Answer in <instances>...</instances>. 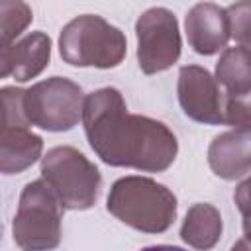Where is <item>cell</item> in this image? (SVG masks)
<instances>
[{
    "label": "cell",
    "instance_id": "5bb4252c",
    "mask_svg": "<svg viewBox=\"0 0 251 251\" xmlns=\"http://www.w3.org/2000/svg\"><path fill=\"white\" fill-rule=\"evenodd\" d=\"M51 59V37L43 31H31L12 45V76L27 82L39 76Z\"/></svg>",
    "mask_w": 251,
    "mask_h": 251
},
{
    "label": "cell",
    "instance_id": "7402d4cb",
    "mask_svg": "<svg viewBox=\"0 0 251 251\" xmlns=\"http://www.w3.org/2000/svg\"><path fill=\"white\" fill-rule=\"evenodd\" d=\"M0 237H2V224H0Z\"/></svg>",
    "mask_w": 251,
    "mask_h": 251
},
{
    "label": "cell",
    "instance_id": "ba28073f",
    "mask_svg": "<svg viewBox=\"0 0 251 251\" xmlns=\"http://www.w3.org/2000/svg\"><path fill=\"white\" fill-rule=\"evenodd\" d=\"M176 94L186 118L208 126L224 124V92L204 67H180Z\"/></svg>",
    "mask_w": 251,
    "mask_h": 251
},
{
    "label": "cell",
    "instance_id": "9a60e30c",
    "mask_svg": "<svg viewBox=\"0 0 251 251\" xmlns=\"http://www.w3.org/2000/svg\"><path fill=\"white\" fill-rule=\"evenodd\" d=\"M33 20L29 4L22 0H0V41L14 43Z\"/></svg>",
    "mask_w": 251,
    "mask_h": 251
},
{
    "label": "cell",
    "instance_id": "8992f818",
    "mask_svg": "<svg viewBox=\"0 0 251 251\" xmlns=\"http://www.w3.org/2000/svg\"><path fill=\"white\" fill-rule=\"evenodd\" d=\"M82 88L65 76H49L24 92L29 126L45 131H69L82 120Z\"/></svg>",
    "mask_w": 251,
    "mask_h": 251
},
{
    "label": "cell",
    "instance_id": "30bf717a",
    "mask_svg": "<svg viewBox=\"0 0 251 251\" xmlns=\"http://www.w3.org/2000/svg\"><path fill=\"white\" fill-rule=\"evenodd\" d=\"M208 165L224 180L247 178L251 171L249 129H231L216 135L208 147Z\"/></svg>",
    "mask_w": 251,
    "mask_h": 251
},
{
    "label": "cell",
    "instance_id": "3957f363",
    "mask_svg": "<svg viewBox=\"0 0 251 251\" xmlns=\"http://www.w3.org/2000/svg\"><path fill=\"white\" fill-rule=\"evenodd\" d=\"M126 51L124 31L96 14L73 18L59 35L61 59L73 67L114 69L124 61Z\"/></svg>",
    "mask_w": 251,
    "mask_h": 251
},
{
    "label": "cell",
    "instance_id": "7a4b0ae2",
    "mask_svg": "<svg viewBox=\"0 0 251 251\" xmlns=\"http://www.w3.org/2000/svg\"><path fill=\"white\" fill-rule=\"evenodd\" d=\"M106 208L114 218L137 231L163 233L175 224L176 196L149 176L131 175L112 184Z\"/></svg>",
    "mask_w": 251,
    "mask_h": 251
},
{
    "label": "cell",
    "instance_id": "8fae6325",
    "mask_svg": "<svg viewBox=\"0 0 251 251\" xmlns=\"http://www.w3.org/2000/svg\"><path fill=\"white\" fill-rule=\"evenodd\" d=\"M224 231L222 214L214 204L196 202L188 208L182 226H180V239L198 251H210L218 245Z\"/></svg>",
    "mask_w": 251,
    "mask_h": 251
},
{
    "label": "cell",
    "instance_id": "5b68a950",
    "mask_svg": "<svg viewBox=\"0 0 251 251\" xmlns=\"http://www.w3.org/2000/svg\"><path fill=\"white\" fill-rule=\"evenodd\" d=\"M63 206L43 178L24 186L12 222L14 241L22 251H53L61 243Z\"/></svg>",
    "mask_w": 251,
    "mask_h": 251
},
{
    "label": "cell",
    "instance_id": "7c38bea8",
    "mask_svg": "<svg viewBox=\"0 0 251 251\" xmlns=\"http://www.w3.org/2000/svg\"><path fill=\"white\" fill-rule=\"evenodd\" d=\"M249 47L235 45L226 47L216 63L214 80L222 88L226 98L249 100L251 92V67H249Z\"/></svg>",
    "mask_w": 251,
    "mask_h": 251
},
{
    "label": "cell",
    "instance_id": "ac0fdd59",
    "mask_svg": "<svg viewBox=\"0 0 251 251\" xmlns=\"http://www.w3.org/2000/svg\"><path fill=\"white\" fill-rule=\"evenodd\" d=\"M224 124L231 126L233 129H249V126H251L249 100L224 96Z\"/></svg>",
    "mask_w": 251,
    "mask_h": 251
},
{
    "label": "cell",
    "instance_id": "2e32d148",
    "mask_svg": "<svg viewBox=\"0 0 251 251\" xmlns=\"http://www.w3.org/2000/svg\"><path fill=\"white\" fill-rule=\"evenodd\" d=\"M24 92L16 86L0 88V137L10 129L29 127L24 112Z\"/></svg>",
    "mask_w": 251,
    "mask_h": 251
},
{
    "label": "cell",
    "instance_id": "ffe728a7",
    "mask_svg": "<svg viewBox=\"0 0 251 251\" xmlns=\"http://www.w3.org/2000/svg\"><path fill=\"white\" fill-rule=\"evenodd\" d=\"M141 251H186V249L176 245H149V247H143Z\"/></svg>",
    "mask_w": 251,
    "mask_h": 251
},
{
    "label": "cell",
    "instance_id": "e0dca14e",
    "mask_svg": "<svg viewBox=\"0 0 251 251\" xmlns=\"http://www.w3.org/2000/svg\"><path fill=\"white\" fill-rule=\"evenodd\" d=\"M249 2H237L226 8L229 22V35L243 47H249Z\"/></svg>",
    "mask_w": 251,
    "mask_h": 251
},
{
    "label": "cell",
    "instance_id": "44dd1931",
    "mask_svg": "<svg viewBox=\"0 0 251 251\" xmlns=\"http://www.w3.org/2000/svg\"><path fill=\"white\" fill-rule=\"evenodd\" d=\"M229 251H249V241H247V237H241L239 241H235Z\"/></svg>",
    "mask_w": 251,
    "mask_h": 251
},
{
    "label": "cell",
    "instance_id": "277c9868",
    "mask_svg": "<svg viewBox=\"0 0 251 251\" xmlns=\"http://www.w3.org/2000/svg\"><path fill=\"white\" fill-rule=\"evenodd\" d=\"M41 178L65 210H88L100 196L98 167L71 145L51 147L41 157Z\"/></svg>",
    "mask_w": 251,
    "mask_h": 251
},
{
    "label": "cell",
    "instance_id": "4fadbf2b",
    "mask_svg": "<svg viewBox=\"0 0 251 251\" xmlns=\"http://www.w3.org/2000/svg\"><path fill=\"white\" fill-rule=\"evenodd\" d=\"M43 139L29 127L10 129L0 137V175H20L41 159Z\"/></svg>",
    "mask_w": 251,
    "mask_h": 251
},
{
    "label": "cell",
    "instance_id": "6da1fadb",
    "mask_svg": "<svg viewBox=\"0 0 251 251\" xmlns=\"http://www.w3.org/2000/svg\"><path fill=\"white\" fill-rule=\"evenodd\" d=\"M80 122L92 151L110 167L163 173L176 159V135L159 120L129 114L122 92L114 86L84 96Z\"/></svg>",
    "mask_w": 251,
    "mask_h": 251
},
{
    "label": "cell",
    "instance_id": "52a82bcc",
    "mask_svg": "<svg viewBox=\"0 0 251 251\" xmlns=\"http://www.w3.org/2000/svg\"><path fill=\"white\" fill-rule=\"evenodd\" d=\"M137 63L141 73L157 75L171 69L180 57V31L176 16L167 8H149L135 22Z\"/></svg>",
    "mask_w": 251,
    "mask_h": 251
},
{
    "label": "cell",
    "instance_id": "d6986e66",
    "mask_svg": "<svg viewBox=\"0 0 251 251\" xmlns=\"http://www.w3.org/2000/svg\"><path fill=\"white\" fill-rule=\"evenodd\" d=\"M12 45L14 43H4L0 41V78H6L12 75Z\"/></svg>",
    "mask_w": 251,
    "mask_h": 251
},
{
    "label": "cell",
    "instance_id": "9c48e42d",
    "mask_svg": "<svg viewBox=\"0 0 251 251\" xmlns=\"http://www.w3.org/2000/svg\"><path fill=\"white\" fill-rule=\"evenodd\" d=\"M184 29L190 47L204 57L224 51L231 39L226 8L214 2L194 4L184 18Z\"/></svg>",
    "mask_w": 251,
    "mask_h": 251
}]
</instances>
